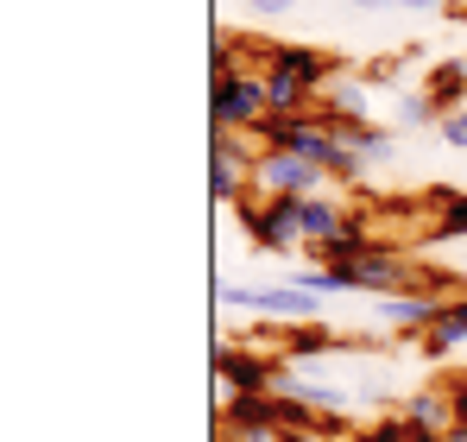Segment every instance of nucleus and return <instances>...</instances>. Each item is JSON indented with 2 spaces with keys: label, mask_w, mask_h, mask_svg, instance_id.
Segmentation results:
<instances>
[{
  "label": "nucleus",
  "mask_w": 467,
  "mask_h": 442,
  "mask_svg": "<svg viewBox=\"0 0 467 442\" xmlns=\"http://www.w3.org/2000/svg\"><path fill=\"white\" fill-rule=\"evenodd\" d=\"M278 373H285V354H259V348H234V342L215 348L222 398H234V392H278Z\"/></svg>",
  "instance_id": "6"
},
{
  "label": "nucleus",
  "mask_w": 467,
  "mask_h": 442,
  "mask_svg": "<svg viewBox=\"0 0 467 442\" xmlns=\"http://www.w3.org/2000/svg\"><path fill=\"white\" fill-rule=\"evenodd\" d=\"M398 417L410 424L417 442H442L455 430V398H449V385H430V392H410V398L398 405Z\"/></svg>",
  "instance_id": "8"
},
{
  "label": "nucleus",
  "mask_w": 467,
  "mask_h": 442,
  "mask_svg": "<svg viewBox=\"0 0 467 442\" xmlns=\"http://www.w3.org/2000/svg\"><path fill=\"white\" fill-rule=\"evenodd\" d=\"M228 76H246V58H240V45H215V82H228Z\"/></svg>",
  "instance_id": "18"
},
{
  "label": "nucleus",
  "mask_w": 467,
  "mask_h": 442,
  "mask_svg": "<svg viewBox=\"0 0 467 442\" xmlns=\"http://www.w3.org/2000/svg\"><path fill=\"white\" fill-rule=\"evenodd\" d=\"M209 114H215V133H253L265 114H272V101H265V76H228V82H215L209 89Z\"/></svg>",
  "instance_id": "4"
},
{
  "label": "nucleus",
  "mask_w": 467,
  "mask_h": 442,
  "mask_svg": "<svg viewBox=\"0 0 467 442\" xmlns=\"http://www.w3.org/2000/svg\"><path fill=\"white\" fill-rule=\"evenodd\" d=\"M442 442H467V430H449V437H442Z\"/></svg>",
  "instance_id": "24"
},
{
  "label": "nucleus",
  "mask_w": 467,
  "mask_h": 442,
  "mask_svg": "<svg viewBox=\"0 0 467 442\" xmlns=\"http://www.w3.org/2000/svg\"><path fill=\"white\" fill-rule=\"evenodd\" d=\"M278 442H328V437H316V430H278Z\"/></svg>",
  "instance_id": "22"
},
{
  "label": "nucleus",
  "mask_w": 467,
  "mask_h": 442,
  "mask_svg": "<svg viewBox=\"0 0 467 442\" xmlns=\"http://www.w3.org/2000/svg\"><path fill=\"white\" fill-rule=\"evenodd\" d=\"M391 121H398L404 133H430V127H442V108H436L423 89H404V95L391 101Z\"/></svg>",
  "instance_id": "14"
},
{
  "label": "nucleus",
  "mask_w": 467,
  "mask_h": 442,
  "mask_svg": "<svg viewBox=\"0 0 467 442\" xmlns=\"http://www.w3.org/2000/svg\"><path fill=\"white\" fill-rule=\"evenodd\" d=\"M423 95H430L442 114L467 108V58H442V64H430V82H423Z\"/></svg>",
  "instance_id": "12"
},
{
  "label": "nucleus",
  "mask_w": 467,
  "mask_h": 442,
  "mask_svg": "<svg viewBox=\"0 0 467 442\" xmlns=\"http://www.w3.org/2000/svg\"><path fill=\"white\" fill-rule=\"evenodd\" d=\"M316 114H322L328 127H341V133H354V127H373V89H367L360 76H335Z\"/></svg>",
  "instance_id": "9"
},
{
  "label": "nucleus",
  "mask_w": 467,
  "mask_h": 442,
  "mask_svg": "<svg viewBox=\"0 0 467 442\" xmlns=\"http://www.w3.org/2000/svg\"><path fill=\"white\" fill-rule=\"evenodd\" d=\"M348 146L360 152V158H367V171H373V164H391V158H398V133H386V127H354V133H348Z\"/></svg>",
  "instance_id": "16"
},
{
  "label": "nucleus",
  "mask_w": 467,
  "mask_h": 442,
  "mask_svg": "<svg viewBox=\"0 0 467 442\" xmlns=\"http://www.w3.org/2000/svg\"><path fill=\"white\" fill-rule=\"evenodd\" d=\"M360 82H367V89H391V82H398V64H367Z\"/></svg>",
  "instance_id": "20"
},
{
  "label": "nucleus",
  "mask_w": 467,
  "mask_h": 442,
  "mask_svg": "<svg viewBox=\"0 0 467 442\" xmlns=\"http://www.w3.org/2000/svg\"><path fill=\"white\" fill-rule=\"evenodd\" d=\"M436 133H442V146H449V152H462V158H467V108L442 114V127H436Z\"/></svg>",
  "instance_id": "17"
},
{
  "label": "nucleus",
  "mask_w": 467,
  "mask_h": 442,
  "mask_svg": "<svg viewBox=\"0 0 467 442\" xmlns=\"http://www.w3.org/2000/svg\"><path fill=\"white\" fill-rule=\"evenodd\" d=\"M417 348H423V361H449L455 348H467V297H449V303H442V322H436Z\"/></svg>",
  "instance_id": "11"
},
{
  "label": "nucleus",
  "mask_w": 467,
  "mask_h": 442,
  "mask_svg": "<svg viewBox=\"0 0 467 442\" xmlns=\"http://www.w3.org/2000/svg\"><path fill=\"white\" fill-rule=\"evenodd\" d=\"M246 13L253 19H285V13H297V0H246Z\"/></svg>",
  "instance_id": "19"
},
{
  "label": "nucleus",
  "mask_w": 467,
  "mask_h": 442,
  "mask_svg": "<svg viewBox=\"0 0 467 442\" xmlns=\"http://www.w3.org/2000/svg\"><path fill=\"white\" fill-rule=\"evenodd\" d=\"M442 303L449 297H436V291H398V297H373V322L379 329H391V335H430L436 322H442Z\"/></svg>",
  "instance_id": "7"
},
{
  "label": "nucleus",
  "mask_w": 467,
  "mask_h": 442,
  "mask_svg": "<svg viewBox=\"0 0 467 442\" xmlns=\"http://www.w3.org/2000/svg\"><path fill=\"white\" fill-rule=\"evenodd\" d=\"M348 221H354V209H348L341 196H328V190L297 203V227H304V247H310V253H316V247H328V240L348 227Z\"/></svg>",
  "instance_id": "10"
},
{
  "label": "nucleus",
  "mask_w": 467,
  "mask_h": 442,
  "mask_svg": "<svg viewBox=\"0 0 467 442\" xmlns=\"http://www.w3.org/2000/svg\"><path fill=\"white\" fill-rule=\"evenodd\" d=\"M341 6H354V13H379V6H398V0H341Z\"/></svg>",
  "instance_id": "21"
},
{
  "label": "nucleus",
  "mask_w": 467,
  "mask_h": 442,
  "mask_svg": "<svg viewBox=\"0 0 467 442\" xmlns=\"http://www.w3.org/2000/svg\"><path fill=\"white\" fill-rule=\"evenodd\" d=\"M291 285H297V291H310V297H322V303H328V297H354V285H348V272H341V266H304Z\"/></svg>",
  "instance_id": "15"
},
{
  "label": "nucleus",
  "mask_w": 467,
  "mask_h": 442,
  "mask_svg": "<svg viewBox=\"0 0 467 442\" xmlns=\"http://www.w3.org/2000/svg\"><path fill=\"white\" fill-rule=\"evenodd\" d=\"M328 348H335V329L328 322H297V329L278 335V354L291 367H316V354H328Z\"/></svg>",
  "instance_id": "13"
},
{
  "label": "nucleus",
  "mask_w": 467,
  "mask_h": 442,
  "mask_svg": "<svg viewBox=\"0 0 467 442\" xmlns=\"http://www.w3.org/2000/svg\"><path fill=\"white\" fill-rule=\"evenodd\" d=\"M259 58H265L272 76H291V82L310 89V95H328V82L341 76V58L322 51V45H304V38H278V45H265Z\"/></svg>",
  "instance_id": "5"
},
{
  "label": "nucleus",
  "mask_w": 467,
  "mask_h": 442,
  "mask_svg": "<svg viewBox=\"0 0 467 442\" xmlns=\"http://www.w3.org/2000/svg\"><path fill=\"white\" fill-rule=\"evenodd\" d=\"M335 177L316 164V158H297V152H259L253 164V196H322Z\"/></svg>",
  "instance_id": "3"
},
{
  "label": "nucleus",
  "mask_w": 467,
  "mask_h": 442,
  "mask_svg": "<svg viewBox=\"0 0 467 442\" xmlns=\"http://www.w3.org/2000/svg\"><path fill=\"white\" fill-rule=\"evenodd\" d=\"M404 13H430V6H449V0H398Z\"/></svg>",
  "instance_id": "23"
},
{
  "label": "nucleus",
  "mask_w": 467,
  "mask_h": 442,
  "mask_svg": "<svg viewBox=\"0 0 467 442\" xmlns=\"http://www.w3.org/2000/svg\"><path fill=\"white\" fill-rule=\"evenodd\" d=\"M240 227L259 253H297L304 247V227H297V196H246L240 203Z\"/></svg>",
  "instance_id": "2"
},
{
  "label": "nucleus",
  "mask_w": 467,
  "mask_h": 442,
  "mask_svg": "<svg viewBox=\"0 0 467 442\" xmlns=\"http://www.w3.org/2000/svg\"><path fill=\"white\" fill-rule=\"evenodd\" d=\"M215 303L222 310H253V316H265V322H278V329H297V322H322V297L297 291L291 279L285 285H215Z\"/></svg>",
  "instance_id": "1"
}]
</instances>
